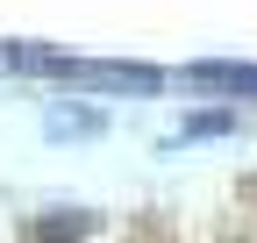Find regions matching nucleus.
<instances>
[{"mask_svg": "<svg viewBox=\"0 0 257 243\" xmlns=\"http://www.w3.org/2000/svg\"><path fill=\"white\" fill-rule=\"evenodd\" d=\"M57 79L100 86V93H157V86H165V72H157V65H114V57H64Z\"/></svg>", "mask_w": 257, "mask_h": 243, "instance_id": "obj_1", "label": "nucleus"}, {"mask_svg": "<svg viewBox=\"0 0 257 243\" xmlns=\"http://www.w3.org/2000/svg\"><path fill=\"white\" fill-rule=\"evenodd\" d=\"M86 236H100L93 207H36L29 215V243H86Z\"/></svg>", "mask_w": 257, "mask_h": 243, "instance_id": "obj_2", "label": "nucleus"}, {"mask_svg": "<svg viewBox=\"0 0 257 243\" xmlns=\"http://www.w3.org/2000/svg\"><path fill=\"white\" fill-rule=\"evenodd\" d=\"M179 79L214 86V93H236V100H257V65H236V57H200V65H186Z\"/></svg>", "mask_w": 257, "mask_h": 243, "instance_id": "obj_3", "label": "nucleus"}, {"mask_svg": "<svg viewBox=\"0 0 257 243\" xmlns=\"http://www.w3.org/2000/svg\"><path fill=\"white\" fill-rule=\"evenodd\" d=\"M100 129H107L100 107H79V100H50L43 107V136H57V143H79V136H100Z\"/></svg>", "mask_w": 257, "mask_h": 243, "instance_id": "obj_4", "label": "nucleus"}, {"mask_svg": "<svg viewBox=\"0 0 257 243\" xmlns=\"http://www.w3.org/2000/svg\"><path fill=\"white\" fill-rule=\"evenodd\" d=\"M229 129H236V107H200L179 122V136H229Z\"/></svg>", "mask_w": 257, "mask_h": 243, "instance_id": "obj_5", "label": "nucleus"}]
</instances>
